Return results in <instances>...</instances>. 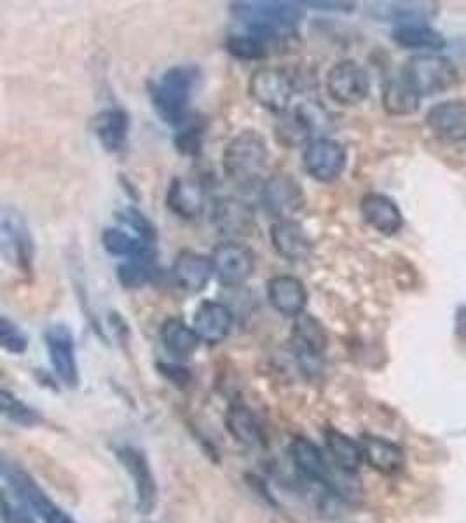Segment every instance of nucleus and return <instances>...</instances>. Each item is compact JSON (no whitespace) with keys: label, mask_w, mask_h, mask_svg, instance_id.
Listing matches in <instances>:
<instances>
[{"label":"nucleus","mask_w":466,"mask_h":523,"mask_svg":"<svg viewBox=\"0 0 466 523\" xmlns=\"http://www.w3.org/2000/svg\"><path fill=\"white\" fill-rule=\"evenodd\" d=\"M269 147L266 138L255 130H243L227 143L222 154L226 177L238 187H254L268 170Z\"/></svg>","instance_id":"obj_1"},{"label":"nucleus","mask_w":466,"mask_h":523,"mask_svg":"<svg viewBox=\"0 0 466 523\" xmlns=\"http://www.w3.org/2000/svg\"><path fill=\"white\" fill-rule=\"evenodd\" d=\"M233 13L247 27V32L266 41L292 37L302 20L301 7L292 2H236Z\"/></svg>","instance_id":"obj_2"},{"label":"nucleus","mask_w":466,"mask_h":523,"mask_svg":"<svg viewBox=\"0 0 466 523\" xmlns=\"http://www.w3.org/2000/svg\"><path fill=\"white\" fill-rule=\"evenodd\" d=\"M196 79V68L191 65H175L152 84V107L165 123H186Z\"/></svg>","instance_id":"obj_3"},{"label":"nucleus","mask_w":466,"mask_h":523,"mask_svg":"<svg viewBox=\"0 0 466 523\" xmlns=\"http://www.w3.org/2000/svg\"><path fill=\"white\" fill-rule=\"evenodd\" d=\"M0 253L7 264L23 272L34 271L35 245L27 220L20 211L4 206L0 213Z\"/></svg>","instance_id":"obj_4"},{"label":"nucleus","mask_w":466,"mask_h":523,"mask_svg":"<svg viewBox=\"0 0 466 523\" xmlns=\"http://www.w3.org/2000/svg\"><path fill=\"white\" fill-rule=\"evenodd\" d=\"M402 77L423 98L453 88L458 82V70L446 56L416 55L405 62Z\"/></svg>","instance_id":"obj_5"},{"label":"nucleus","mask_w":466,"mask_h":523,"mask_svg":"<svg viewBox=\"0 0 466 523\" xmlns=\"http://www.w3.org/2000/svg\"><path fill=\"white\" fill-rule=\"evenodd\" d=\"M248 95L262 109L283 116L294 100L295 82L285 68L259 67L250 75Z\"/></svg>","instance_id":"obj_6"},{"label":"nucleus","mask_w":466,"mask_h":523,"mask_svg":"<svg viewBox=\"0 0 466 523\" xmlns=\"http://www.w3.org/2000/svg\"><path fill=\"white\" fill-rule=\"evenodd\" d=\"M2 478L11 487L14 496L20 499L21 504L37 513L44 523H77L67 511L62 510L58 504L53 503L46 492L28 476L23 469L16 468L4 462L2 464Z\"/></svg>","instance_id":"obj_7"},{"label":"nucleus","mask_w":466,"mask_h":523,"mask_svg":"<svg viewBox=\"0 0 466 523\" xmlns=\"http://www.w3.org/2000/svg\"><path fill=\"white\" fill-rule=\"evenodd\" d=\"M327 93L343 107H357L371 95V79L360 63L341 60L334 63L325 79Z\"/></svg>","instance_id":"obj_8"},{"label":"nucleus","mask_w":466,"mask_h":523,"mask_svg":"<svg viewBox=\"0 0 466 523\" xmlns=\"http://www.w3.org/2000/svg\"><path fill=\"white\" fill-rule=\"evenodd\" d=\"M304 170L308 171L309 177L330 184L336 182L343 175L348 164V152L343 143L334 138H318L306 145L302 154Z\"/></svg>","instance_id":"obj_9"},{"label":"nucleus","mask_w":466,"mask_h":523,"mask_svg":"<svg viewBox=\"0 0 466 523\" xmlns=\"http://www.w3.org/2000/svg\"><path fill=\"white\" fill-rule=\"evenodd\" d=\"M329 346V337L322 323L311 314L295 318L292 328V347L306 374H316L322 368L323 354Z\"/></svg>","instance_id":"obj_10"},{"label":"nucleus","mask_w":466,"mask_h":523,"mask_svg":"<svg viewBox=\"0 0 466 523\" xmlns=\"http://www.w3.org/2000/svg\"><path fill=\"white\" fill-rule=\"evenodd\" d=\"M117 459L123 464V468L128 471V475L133 480V489L137 497V510L142 515H151L152 511L158 506V483L156 476L152 473L149 459L145 457L142 450L131 445H123L117 449Z\"/></svg>","instance_id":"obj_11"},{"label":"nucleus","mask_w":466,"mask_h":523,"mask_svg":"<svg viewBox=\"0 0 466 523\" xmlns=\"http://www.w3.org/2000/svg\"><path fill=\"white\" fill-rule=\"evenodd\" d=\"M49 363L56 377L70 389L79 386V365H77L76 339L67 325H53L44 332Z\"/></svg>","instance_id":"obj_12"},{"label":"nucleus","mask_w":466,"mask_h":523,"mask_svg":"<svg viewBox=\"0 0 466 523\" xmlns=\"http://www.w3.org/2000/svg\"><path fill=\"white\" fill-rule=\"evenodd\" d=\"M213 269L219 283L226 288L245 285L254 276L255 255L240 243H220L212 253Z\"/></svg>","instance_id":"obj_13"},{"label":"nucleus","mask_w":466,"mask_h":523,"mask_svg":"<svg viewBox=\"0 0 466 523\" xmlns=\"http://www.w3.org/2000/svg\"><path fill=\"white\" fill-rule=\"evenodd\" d=\"M261 204L269 217L276 220L294 217L304 204L301 184L288 173L273 175L262 185Z\"/></svg>","instance_id":"obj_14"},{"label":"nucleus","mask_w":466,"mask_h":523,"mask_svg":"<svg viewBox=\"0 0 466 523\" xmlns=\"http://www.w3.org/2000/svg\"><path fill=\"white\" fill-rule=\"evenodd\" d=\"M206 189L196 178H173L166 191V208L182 220H196L205 213Z\"/></svg>","instance_id":"obj_15"},{"label":"nucleus","mask_w":466,"mask_h":523,"mask_svg":"<svg viewBox=\"0 0 466 523\" xmlns=\"http://www.w3.org/2000/svg\"><path fill=\"white\" fill-rule=\"evenodd\" d=\"M290 457L302 478H306L316 485H325L330 489L336 476L330 468L327 457L316 443L311 442L308 438L297 436L290 443Z\"/></svg>","instance_id":"obj_16"},{"label":"nucleus","mask_w":466,"mask_h":523,"mask_svg":"<svg viewBox=\"0 0 466 523\" xmlns=\"http://www.w3.org/2000/svg\"><path fill=\"white\" fill-rule=\"evenodd\" d=\"M213 274L215 269H213L212 257H206L203 253L184 250L173 262L172 278L175 285L179 286L182 292L191 295L203 292Z\"/></svg>","instance_id":"obj_17"},{"label":"nucleus","mask_w":466,"mask_h":523,"mask_svg":"<svg viewBox=\"0 0 466 523\" xmlns=\"http://www.w3.org/2000/svg\"><path fill=\"white\" fill-rule=\"evenodd\" d=\"M275 252L288 262H304L313 250V243L301 222L294 218L276 220L269 231Z\"/></svg>","instance_id":"obj_18"},{"label":"nucleus","mask_w":466,"mask_h":523,"mask_svg":"<svg viewBox=\"0 0 466 523\" xmlns=\"http://www.w3.org/2000/svg\"><path fill=\"white\" fill-rule=\"evenodd\" d=\"M426 126L430 128L433 135L444 142H465L466 102L447 100L433 105L426 114Z\"/></svg>","instance_id":"obj_19"},{"label":"nucleus","mask_w":466,"mask_h":523,"mask_svg":"<svg viewBox=\"0 0 466 523\" xmlns=\"http://www.w3.org/2000/svg\"><path fill=\"white\" fill-rule=\"evenodd\" d=\"M233 323V311L226 304L203 300L194 313L192 328L198 333L199 340L206 344H219L231 333Z\"/></svg>","instance_id":"obj_20"},{"label":"nucleus","mask_w":466,"mask_h":523,"mask_svg":"<svg viewBox=\"0 0 466 523\" xmlns=\"http://www.w3.org/2000/svg\"><path fill=\"white\" fill-rule=\"evenodd\" d=\"M360 213L367 225L384 236H395L404 227V215L391 197L369 192L360 201Z\"/></svg>","instance_id":"obj_21"},{"label":"nucleus","mask_w":466,"mask_h":523,"mask_svg":"<svg viewBox=\"0 0 466 523\" xmlns=\"http://www.w3.org/2000/svg\"><path fill=\"white\" fill-rule=\"evenodd\" d=\"M268 300L276 313L287 318H299L308 306V292L301 279L288 274L275 276L268 281Z\"/></svg>","instance_id":"obj_22"},{"label":"nucleus","mask_w":466,"mask_h":523,"mask_svg":"<svg viewBox=\"0 0 466 523\" xmlns=\"http://www.w3.org/2000/svg\"><path fill=\"white\" fill-rule=\"evenodd\" d=\"M130 114L119 107L103 109L91 119V131L103 149L117 154L126 147L130 135Z\"/></svg>","instance_id":"obj_23"},{"label":"nucleus","mask_w":466,"mask_h":523,"mask_svg":"<svg viewBox=\"0 0 466 523\" xmlns=\"http://www.w3.org/2000/svg\"><path fill=\"white\" fill-rule=\"evenodd\" d=\"M213 225L222 234L247 236L254 232L255 215L250 204L236 197H222L213 204Z\"/></svg>","instance_id":"obj_24"},{"label":"nucleus","mask_w":466,"mask_h":523,"mask_svg":"<svg viewBox=\"0 0 466 523\" xmlns=\"http://www.w3.org/2000/svg\"><path fill=\"white\" fill-rule=\"evenodd\" d=\"M360 445L364 450L365 462L379 473L395 475L404 468V450L400 449L397 443L390 442L381 436L369 435L362 438Z\"/></svg>","instance_id":"obj_25"},{"label":"nucleus","mask_w":466,"mask_h":523,"mask_svg":"<svg viewBox=\"0 0 466 523\" xmlns=\"http://www.w3.org/2000/svg\"><path fill=\"white\" fill-rule=\"evenodd\" d=\"M226 424L236 442L243 443L250 449H261L266 445V433L262 429L261 421L245 405L234 403L227 408Z\"/></svg>","instance_id":"obj_26"},{"label":"nucleus","mask_w":466,"mask_h":523,"mask_svg":"<svg viewBox=\"0 0 466 523\" xmlns=\"http://www.w3.org/2000/svg\"><path fill=\"white\" fill-rule=\"evenodd\" d=\"M391 39L400 48L423 49V51H442L447 46V39L430 23H404L395 25Z\"/></svg>","instance_id":"obj_27"},{"label":"nucleus","mask_w":466,"mask_h":523,"mask_svg":"<svg viewBox=\"0 0 466 523\" xmlns=\"http://www.w3.org/2000/svg\"><path fill=\"white\" fill-rule=\"evenodd\" d=\"M102 245L109 255L124 257L128 260L156 255V245H151L138 236H131L130 232L119 229V227L103 229Z\"/></svg>","instance_id":"obj_28"},{"label":"nucleus","mask_w":466,"mask_h":523,"mask_svg":"<svg viewBox=\"0 0 466 523\" xmlns=\"http://www.w3.org/2000/svg\"><path fill=\"white\" fill-rule=\"evenodd\" d=\"M421 103V96L411 88L402 74L393 77L384 84L383 107L390 116L405 117L416 114Z\"/></svg>","instance_id":"obj_29"},{"label":"nucleus","mask_w":466,"mask_h":523,"mask_svg":"<svg viewBox=\"0 0 466 523\" xmlns=\"http://www.w3.org/2000/svg\"><path fill=\"white\" fill-rule=\"evenodd\" d=\"M325 445H327L330 457H332L337 468L343 469L350 475H355L362 466V462H365L362 445L353 442L350 436L344 435L341 431L327 429L325 431Z\"/></svg>","instance_id":"obj_30"},{"label":"nucleus","mask_w":466,"mask_h":523,"mask_svg":"<svg viewBox=\"0 0 466 523\" xmlns=\"http://www.w3.org/2000/svg\"><path fill=\"white\" fill-rule=\"evenodd\" d=\"M161 342L163 346L179 358H187L191 356L199 346L198 333L194 328L189 327L186 321L180 318H168V320L161 325Z\"/></svg>","instance_id":"obj_31"},{"label":"nucleus","mask_w":466,"mask_h":523,"mask_svg":"<svg viewBox=\"0 0 466 523\" xmlns=\"http://www.w3.org/2000/svg\"><path fill=\"white\" fill-rule=\"evenodd\" d=\"M276 138L288 149L309 143L313 135V121L304 110H288L276 124Z\"/></svg>","instance_id":"obj_32"},{"label":"nucleus","mask_w":466,"mask_h":523,"mask_svg":"<svg viewBox=\"0 0 466 523\" xmlns=\"http://www.w3.org/2000/svg\"><path fill=\"white\" fill-rule=\"evenodd\" d=\"M158 274L156 255L152 257H138V259L126 260L124 264L117 267V279L124 288H142L149 285Z\"/></svg>","instance_id":"obj_33"},{"label":"nucleus","mask_w":466,"mask_h":523,"mask_svg":"<svg viewBox=\"0 0 466 523\" xmlns=\"http://www.w3.org/2000/svg\"><path fill=\"white\" fill-rule=\"evenodd\" d=\"M388 7H379L383 11L384 18L395 21L397 25L404 23H428L430 18L439 13V4L435 2H397V4H386Z\"/></svg>","instance_id":"obj_34"},{"label":"nucleus","mask_w":466,"mask_h":523,"mask_svg":"<svg viewBox=\"0 0 466 523\" xmlns=\"http://www.w3.org/2000/svg\"><path fill=\"white\" fill-rule=\"evenodd\" d=\"M226 49L229 55L238 60L259 62L268 56V41L252 32L231 34L226 39Z\"/></svg>","instance_id":"obj_35"},{"label":"nucleus","mask_w":466,"mask_h":523,"mask_svg":"<svg viewBox=\"0 0 466 523\" xmlns=\"http://www.w3.org/2000/svg\"><path fill=\"white\" fill-rule=\"evenodd\" d=\"M0 410L9 421L20 424V426L32 428V426H37L42 422V415L35 408L28 407L27 403L18 400L14 394L9 393L6 389L0 393Z\"/></svg>","instance_id":"obj_36"},{"label":"nucleus","mask_w":466,"mask_h":523,"mask_svg":"<svg viewBox=\"0 0 466 523\" xmlns=\"http://www.w3.org/2000/svg\"><path fill=\"white\" fill-rule=\"evenodd\" d=\"M117 218L123 222L124 225H128L130 229L137 232V236L140 239H144L151 245H156L158 241V231H156V225L152 224L149 217H145L142 211L133 206H126L123 210L117 213Z\"/></svg>","instance_id":"obj_37"},{"label":"nucleus","mask_w":466,"mask_h":523,"mask_svg":"<svg viewBox=\"0 0 466 523\" xmlns=\"http://www.w3.org/2000/svg\"><path fill=\"white\" fill-rule=\"evenodd\" d=\"M203 138H205V128L201 124H187L186 128L175 136V149L179 154L186 157H198L203 150Z\"/></svg>","instance_id":"obj_38"},{"label":"nucleus","mask_w":466,"mask_h":523,"mask_svg":"<svg viewBox=\"0 0 466 523\" xmlns=\"http://www.w3.org/2000/svg\"><path fill=\"white\" fill-rule=\"evenodd\" d=\"M0 346L11 354H23L28 347L27 335L7 316L0 318Z\"/></svg>","instance_id":"obj_39"},{"label":"nucleus","mask_w":466,"mask_h":523,"mask_svg":"<svg viewBox=\"0 0 466 523\" xmlns=\"http://www.w3.org/2000/svg\"><path fill=\"white\" fill-rule=\"evenodd\" d=\"M2 517H4V523H34L32 517L28 515V508L25 504L13 506L7 497H4V503H2Z\"/></svg>","instance_id":"obj_40"},{"label":"nucleus","mask_w":466,"mask_h":523,"mask_svg":"<svg viewBox=\"0 0 466 523\" xmlns=\"http://www.w3.org/2000/svg\"><path fill=\"white\" fill-rule=\"evenodd\" d=\"M159 372L165 374L170 381L177 382V384H186L191 375L187 372V368L179 367V365H168V363H161L159 365Z\"/></svg>","instance_id":"obj_41"},{"label":"nucleus","mask_w":466,"mask_h":523,"mask_svg":"<svg viewBox=\"0 0 466 523\" xmlns=\"http://www.w3.org/2000/svg\"><path fill=\"white\" fill-rule=\"evenodd\" d=\"M302 6L318 11H339V13H351L355 9V4L351 2H302Z\"/></svg>","instance_id":"obj_42"}]
</instances>
